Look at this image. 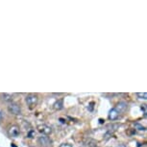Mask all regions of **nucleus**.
<instances>
[{
    "label": "nucleus",
    "mask_w": 147,
    "mask_h": 147,
    "mask_svg": "<svg viewBox=\"0 0 147 147\" xmlns=\"http://www.w3.org/2000/svg\"><path fill=\"white\" fill-rule=\"evenodd\" d=\"M8 111H9L11 113L15 115H20V113H21V108H20L19 105H18L16 103L10 104L9 106H8Z\"/></svg>",
    "instance_id": "f257e3e1"
},
{
    "label": "nucleus",
    "mask_w": 147,
    "mask_h": 147,
    "mask_svg": "<svg viewBox=\"0 0 147 147\" xmlns=\"http://www.w3.org/2000/svg\"><path fill=\"white\" fill-rule=\"evenodd\" d=\"M25 101L26 103L29 105V106H36L38 104V97L36 95V94H29V95L26 96L25 98Z\"/></svg>",
    "instance_id": "f03ea898"
},
{
    "label": "nucleus",
    "mask_w": 147,
    "mask_h": 147,
    "mask_svg": "<svg viewBox=\"0 0 147 147\" xmlns=\"http://www.w3.org/2000/svg\"><path fill=\"white\" fill-rule=\"evenodd\" d=\"M8 134H9L10 137H13V138L18 137L19 134H20V130H19V127L16 126V125L10 126L9 129H8Z\"/></svg>",
    "instance_id": "7ed1b4c3"
},
{
    "label": "nucleus",
    "mask_w": 147,
    "mask_h": 147,
    "mask_svg": "<svg viewBox=\"0 0 147 147\" xmlns=\"http://www.w3.org/2000/svg\"><path fill=\"white\" fill-rule=\"evenodd\" d=\"M38 143L40 144L41 146H43V147H47V146H49L50 145V143H51V140H50V138H49L47 136L45 135H41L38 137Z\"/></svg>",
    "instance_id": "20e7f679"
},
{
    "label": "nucleus",
    "mask_w": 147,
    "mask_h": 147,
    "mask_svg": "<svg viewBox=\"0 0 147 147\" xmlns=\"http://www.w3.org/2000/svg\"><path fill=\"white\" fill-rule=\"evenodd\" d=\"M38 132H40L42 135H45V136H48L50 135L52 133V128L49 127L48 125H45V124H41V125H38Z\"/></svg>",
    "instance_id": "39448f33"
},
{
    "label": "nucleus",
    "mask_w": 147,
    "mask_h": 147,
    "mask_svg": "<svg viewBox=\"0 0 147 147\" xmlns=\"http://www.w3.org/2000/svg\"><path fill=\"white\" fill-rule=\"evenodd\" d=\"M118 116H119V113L115 109V108L112 109L109 112V119H110V120H112V121L115 120V119L118 118Z\"/></svg>",
    "instance_id": "423d86ee"
},
{
    "label": "nucleus",
    "mask_w": 147,
    "mask_h": 147,
    "mask_svg": "<svg viewBox=\"0 0 147 147\" xmlns=\"http://www.w3.org/2000/svg\"><path fill=\"white\" fill-rule=\"evenodd\" d=\"M126 108H127V104L125 103V102H119V103L116 105V107L115 108V109L120 113L121 112H124V111L126 110Z\"/></svg>",
    "instance_id": "0eeeda50"
},
{
    "label": "nucleus",
    "mask_w": 147,
    "mask_h": 147,
    "mask_svg": "<svg viewBox=\"0 0 147 147\" xmlns=\"http://www.w3.org/2000/svg\"><path fill=\"white\" fill-rule=\"evenodd\" d=\"M63 106V99H60V100H58L56 103L54 104V108L55 110H61Z\"/></svg>",
    "instance_id": "6e6552de"
},
{
    "label": "nucleus",
    "mask_w": 147,
    "mask_h": 147,
    "mask_svg": "<svg viewBox=\"0 0 147 147\" xmlns=\"http://www.w3.org/2000/svg\"><path fill=\"white\" fill-rule=\"evenodd\" d=\"M2 96H3V99L6 102H13V96L11 95V94H9V93H4Z\"/></svg>",
    "instance_id": "1a4fd4ad"
},
{
    "label": "nucleus",
    "mask_w": 147,
    "mask_h": 147,
    "mask_svg": "<svg viewBox=\"0 0 147 147\" xmlns=\"http://www.w3.org/2000/svg\"><path fill=\"white\" fill-rule=\"evenodd\" d=\"M137 96L142 100H147V92H138Z\"/></svg>",
    "instance_id": "9d476101"
},
{
    "label": "nucleus",
    "mask_w": 147,
    "mask_h": 147,
    "mask_svg": "<svg viewBox=\"0 0 147 147\" xmlns=\"http://www.w3.org/2000/svg\"><path fill=\"white\" fill-rule=\"evenodd\" d=\"M140 109H141V111L143 112V113L145 115H147V104H142L140 106Z\"/></svg>",
    "instance_id": "9b49d317"
},
{
    "label": "nucleus",
    "mask_w": 147,
    "mask_h": 147,
    "mask_svg": "<svg viewBox=\"0 0 147 147\" xmlns=\"http://www.w3.org/2000/svg\"><path fill=\"white\" fill-rule=\"evenodd\" d=\"M60 147H72V146L68 143H63V144H61Z\"/></svg>",
    "instance_id": "f8f14e48"
},
{
    "label": "nucleus",
    "mask_w": 147,
    "mask_h": 147,
    "mask_svg": "<svg viewBox=\"0 0 147 147\" xmlns=\"http://www.w3.org/2000/svg\"><path fill=\"white\" fill-rule=\"evenodd\" d=\"M136 127H138V128H140L138 130H144V127H143V126H140V124H136Z\"/></svg>",
    "instance_id": "ddd939ff"
},
{
    "label": "nucleus",
    "mask_w": 147,
    "mask_h": 147,
    "mask_svg": "<svg viewBox=\"0 0 147 147\" xmlns=\"http://www.w3.org/2000/svg\"><path fill=\"white\" fill-rule=\"evenodd\" d=\"M2 117H3V115H2V113L0 112V121H1V119H2Z\"/></svg>",
    "instance_id": "4468645a"
},
{
    "label": "nucleus",
    "mask_w": 147,
    "mask_h": 147,
    "mask_svg": "<svg viewBox=\"0 0 147 147\" xmlns=\"http://www.w3.org/2000/svg\"><path fill=\"white\" fill-rule=\"evenodd\" d=\"M118 147H127V146L125 145V144H120V145H119Z\"/></svg>",
    "instance_id": "2eb2a0df"
}]
</instances>
